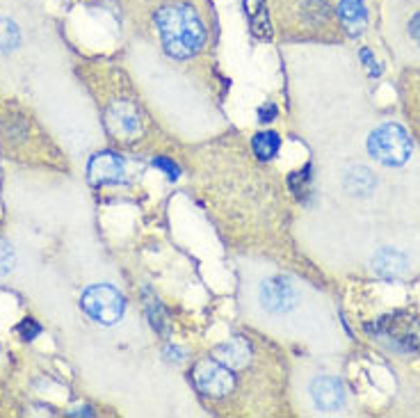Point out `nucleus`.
<instances>
[{"mask_svg": "<svg viewBox=\"0 0 420 418\" xmlns=\"http://www.w3.org/2000/svg\"><path fill=\"white\" fill-rule=\"evenodd\" d=\"M254 154L261 160H272L281 149V137L276 132H259L254 137Z\"/></svg>", "mask_w": 420, "mask_h": 418, "instance_id": "13", "label": "nucleus"}, {"mask_svg": "<svg viewBox=\"0 0 420 418\" xmlns=\"http://www.w3.org/2000/svg\"><path fill=\"white\" fill-rule=\"evenodd\" d=\"M16 332L21 334V339H23V341H33L35 336L42 334V324L35 322V320H30V318H25V320L16 327Z\"/></svg>", "mask_w": 420, "mask_h": 418, "instance_id": "16", "label": "nucleus"}, {"mask_svg": "<svg viewBox=\"0 0 420 418\" xmlns=\"http://www.w3.org/2000/svg\"><path fill=\"white\" fill-rule=\"evenodd\" d=\"M87 176L96 186H110V183H119L126 179V162L112 151L91 156L87 165Z\"/></svg>", "mask_w": 420, "mask_h": 418, "instance_id": "6", "label": "nucleus"}, {"mask_svg": "<svg viewBox=\"0 0 420 418\" xmlns=\"http://www.w3.org/2000/svg\"><path fill=\"white\" fill-rule=\"evenodd\" d=\"M373 268L379 277L384 279H395L399 277L404 270H407V259L399 254L397 249H391V247H384L375 254L373 259Z\"/></svg>", "mask_w": 420, "mask_h": 418, "instance_id": "9", "label": "nucleus"}, {"mask_svg": "<svg viewBox=\"0 0 420 418\" xmlns=\"http://www.w3.org/2000/svg\"><path fill=\"white\" fill-rule=\"evenodd\" d=\"M338 16H341L345 30L352 37L361 35L368 23V9L361 0H341L338 3Z\"/></svg>", "mask_w": 420, "mask_h": 418, "instance_id": "8", "label": "nucleus"}, {"mask_svg": "<svg viewBox=\"0 0 420 418\" xmlns=\"http://www.w3.org/2000/svg\"><path fill=\"white\" fill-rule=\"evenodd\" d=\"M224 352L231 354V356H227V361H231V363H242V361H244V354H247V345L240 343V341H233V343H229V345H224Z\"/></svg>", "mask_w": 420, "mask_h": 418, "instance_id": "15", "label": "nucleus"}, {"mask_svg": "<svg viewBox=\"0 0 420 418\" xmlns=\"http://www.w3.org/2000/svg\"><path fill=\"white\" fill-rule=\"evenodd\" d=\"M110 126L115 128V132L119 135H135L140 130V119H137V112L132 110L128 103H119L110 110Z\"/></svg>", "mask_w": 420, "mask_h": 418, "instance_id": "10", "label": "nucleus"}, {"mask_svg": "<svg viewBox=\"0 0 420 418\" xmlns=\"http://www.w3.org/2000/svg\"><path fill=\"white\" fill-rule=\"evenodd\" d=\"M412 140L407 130L397 124H382L368 137V151L370 156L386 167H399L412 158Z\"/></svg>", "mask_w": 420, "mask_h": 418, "instance_id": "2", "label": "nucleus"}, {"mask_svg": "<svg viewBox=\"0 0 420 418\" xmlns=\"http://www.w3.org/2000/svg\"><path fill=\"white\" fill-rule=\"evenodd\" d=\"M259 302L265 311H270L274 315H283L297 304V290L293 288L290 281H285L281 277L265 279L259 286Z\"/></svg>", "mask_w": 420, "mask_h": 418, "instance_id": "4", "label": "nucleus"}, {"mask_svg": "<svg viewBox=\"0 0 420 418\" xmlns=\"http://www.w3.org/2000/svg\"><path fill=\"white\" fill-rule=\"evenodd\" d=\"M361 60H363V64H365V69H368V74H370V76H379V71H382V69L377 67V60L373 57L370 50L363 48V50H361Z\"/></svg>", "mask_w": 420, "mask_h": 418, "instance_id": "18", "label": "nucleus"}, {"mask_svg": "<svg viewBox=\"0 0 420 418\" xmlns=\"http://www.w3.org/2000/svg\"><path fill=\"white\" fill-rule=\"evenodd\" d=\"M311 397L315 407L324 414H336L343 409L345 405V393L343 384L336 377H317L311 384Z\"/></svg>", "mask_w": 420, "mask_h": 418, "instance_id": "7", "label": "nucleus"}, {"mask_svg": "<svg viewBox=\"0 0 420 418\" xmlns=\"http://www.w3.org/2000/svg\"><path fill=\"white\" fill-rule=\"evenodd\" d=\"M23 42L18 26L7 16H0V53H12Z\"/></svg>", "mask_w": 420, "mask_h": 418, "instance_id": "12", "label": "nucleus"}, {"mask_svg": "<svg viewBox=\"0 0 420 418\" xmlns=\"http://www.w3.org/2000/svg\"><path fill=\"white\" fill-rule=\"evenodd\" d=\"M345 188L347 192H352L356 197H368L375 190V176L370 169L365 167H354L347 171L345 176Z\"/></svg>", "mask_w": 420, "mask_h": 418, "instance_id": "11", "label": "nucleus"}, {"mask_svg": "<svg viewBox=\"0 0 420 418\" xmlns=\"http://www.w3.org/2000/svg\"><path fill=\"white\" fill-rule=\"evenodd\" d=\"M153 26L162 48L176 60H190L206 44V26L190 3H165L153 12Z\"/></svg>", "mask_w": 420, "mask_h": 418, "instance_id": "1", "label": "nucleus"}, {"mask_svg": "<svg viewBox=\"0 0 420 418\" xmlns=\"http://www.w3.org/2000/svg\"><path fill=\"white\" fill-rule=\"evenodd\" d=\"M194 382L197 386L208 395H224L231 391L233 386V373L227 368L224 363L220 361H201L197 366V371H194Z\"/></svg>", "mask_w": 420, "mask_h": 418, "instance_id": "5", "label": "nucleus"}, {"mask_svg": "<svg viewBox=\"0 0 420 418\" xmlns=\"http://www.w3.org/2000/svg\"><path fill=\"white\" fill-rule=\"evenodd\" d=\"M80 307L94 322L103 324V327H112V324H117L124 318L126 302L117 288L106 286V283H96V286H89L83 293Z\"/></svg>", "mask_w": 420, "mask_h": 418, "instance_id": "3", "label": "nucleus"}, {"mask_svg": "<svg viewBox=\"0 0 420 418\" xmlns=\"http://www.w3.org/2000/svg\"><path fill=\"white\" fill-rule=\"evenodd\" d=\"M153 167L162 169L169 179H176V176H178V167L174 165L171 160H167V158H156V160H153Z\"/></svg>", "mask_w": 420, "mask_h": 418, "instance_id": "17", "label": "nucleus"}, {"mask_svg": "<svg viewBox=\"0 0 420 418\" xmlns=\"http://www.w3.org/2000/svg\"><path fill=\"white\" fill-rule=\"evenodd\" d=\"M409 33H412V37L420 44V12L412 18V23H409Z\"/></svg>", "mask_w": 420, "mask_h": 418, "instance_id": "19", "label": "nucleus"}, {"mask_svg": "<svg viewBox=\"0 0 420 418\" xmlns=\"http://www.w3.org/2000/svg\"><path fill=\"white\" fill-rule=\"evenodd\" d=\"M14 263H16V254L12 249V244L0 240V277H5L14 270Z\"/></svg>", "mask_w": 420, "mask_h": 418, "instance_id": "14", "label": "nucleus"}]
</instances>
